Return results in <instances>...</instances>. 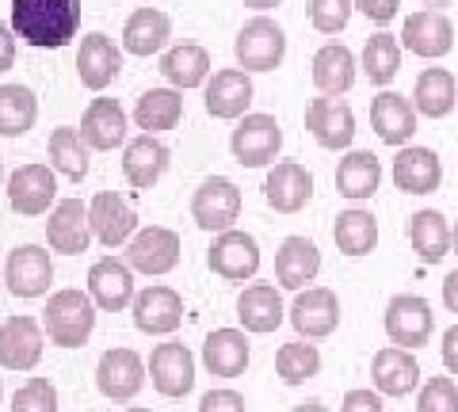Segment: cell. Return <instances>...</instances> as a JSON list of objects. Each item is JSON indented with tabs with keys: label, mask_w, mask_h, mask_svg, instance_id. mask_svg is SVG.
Masks as SVG:
<instances>
[{
	"label": "cell",
	"mask_w": 458,
	"mask_h": 412,
	"mask_svg": "<svg viewBox=\"0 0 458 412\" xmlns=\"http://www.w3.org/2000/svg\"><path fill=\"white\" fill-rule=\"evenodd\" d=\"M12 31L35 50H62L81 31V0H12Z\"/></svg>",
	"instance_id": "1"
},
{
	"label": "cell",
	"mask_w": 458,
	"mask_h": 412,
	"mask_svg": "<svg viewBox=\"0 0 458 412\" xmlns=\"http://www.w3.org/2000/svg\"><path fill=\"white\" fill-rule=\"evenodd\" d=\"M42 329L57 348H84L96 329V302L84 290H62L54 294L42 309Z\"/></svg>",
	"instance_id": "2"
},
{
	"label": "cell",
	"mask_w": 458,
	"mask_h": 412,
	"mask_svg": "<svg viewBox=\"0 0 458 412\" xmlns=\"http://www.w3.org/2000/svg\"><path fill=\"white\" fill-rule=\"evenodd\" d=\"M233 54H237V65L249 69V73H271L279 69L283 54H286V35L276 20H267L264 12L256 20H249L245 27L237 31L233 42Z\"/></svg>",
	"instance_id": "3"
},
{
	"label": "cell",
	"mask_w": 458,
	"mask_h": 412,
	"mask_svg": "<svg viewBox=\"0 0 458 412\" xmlns=\"http://www.w3.org/2000/svg\"><path fill=\"white\" fill-rule=\"evenodd\" d=\"M191 218L199 230H207V233L233 230V222L241 218V188L225 176L203 180L199 191L191 195Z\"/></svg>",
	"instance_id": "4"
},
{
	"label": "cell",
	"mask_w": 458,
	"mask_h": 412,
	"mask_svg": "<svg viewBox=\"0 0 458 412\" xmlns=\"http://www.w3.org/2000/svg\"><path fill=\"white\" fill-rule=\"evenodd\" d=\"M229 149H233L237 164L245 168H264L276 161V153L283 149V130L276 115H245L237 122L233 138H229Z\"/></svg>",
	"instance_id": "5"
},
{
	"label": "cell",
	"mask_w": 458,
	"mask_h": 412,
	"mask_svg": "<svg viewBox=\"0 0 458 412\" xmlns=\"http://www.w3.org/2000/svg\"><path fill=\"white\" fill-rule=\"evenodd\" d=\"M436 329V314L420 294H397L386 306V336L401 348H420Z\"/></svg>",
	"instance_id": "6"
},
{
	"label": "cell",
	"mask_w": 458,
	"mask_h": 412,
	"mask_svg": "<svg viewBox=\"0 0 458 412\" xmlns=\"http://www.w3.org/2000/svg\"><path fill=\"white\" fill-rule=\"evenodd\" d=\"M96 386L107 401H131L146 386V363L131 348H111L96 366Z\"/></svg>",
	"instance_id": "7"
},
{
	"label": "cell",
	"mask_w": 458,
	"mask_h": 412,
	"mask_svg": "<svg viewBox=\"0 0 458 412\" xmlns=\"http://www.w3.org/2000/svg\"><path fill=\"white\" fill-rule=\"evenodd\" d=\"M210 272L222 275L229 282H245L260 272V245H256L252 233L241 230H225L214 237L210 245Z\"/></svg>",
	"instance_id": "8"
},
{
	"label": "cell",
	"mask_w": 458,
	"mask_h": 412,
	"mask_svg": "<svg viewBox=\"0 0 458 412\" xmlns=\"http://www.w3.org/2000/svg\"><path fill=\"white\" fill-rule=\"evenodd\" d=\"M291 314V324L298 336L306 340H321V336H333L336 324H340V298L336 290L328 287H310V290H298L294 306L286 309Z\"/></svg>",
	"instance_id": "9"
},
{
	"label": "cell",
	"mask_w": 458,
	"mask_h": 412,
	"mask_svg": "<svg viewBox=\"0 0 458 412\" xmlns=\"http://www.w3.org/2000/svg\"><path fill=\"white\" fill-rule=\"evenodd\" d=\"M4 282L16 298H38L50 290L54 282V264H50V252L38 248V245H20L8 252V264H4Z\"/></svg>",
	"instance_id": "10"
},
{
	"label": "cell",
	"mask_w": 458,
	"mask_h": 412,
	"mask_svg": "<svg viewBox=\"0 0 458 412\" xmlns=\"http://www.w3.org/2000/svg\"><path fill=\"white\" fill-rule=\"evenodd\" d=\"M126 264L141 275H168L180 264V237L165 225H149L126 245Z\"/></svg>",
	"instance_id": "11"
},
{
	"label": "cell",
	"mask_w": 458,
	"mask_h": 412,
	"mask_svg": "<svg viewBox=\"0 0 458 412\" xmlns=\"http://www.w3.org/2000/svg\"><path fill=\"white\" fill-rule=\"evenodd\" d=\"M306 130L318 138V146H325V149H348L355 138V115L344 99L321 96L306 107Z\"/></svg>",
	"instance_id": "12"
},
{
	"label": "cell",
	"mask_w": 458,
	"mask_h": 412,
	"mask_svg": "<svg viewBox=\"0 0 458 412\" xmlns=\"http://www.w3.org/2000/svg\"><path fill=\"white\" fill-rule=\"evenodd\" d=\"M54 195H57V180L54 168L47 164H23L8 180V203L23 218H38L42 210H50Z\"/></svg>",
	"instance_id": "13"
},
{
	"label": "cell",
	"mask_w": 458,
	"mask_h": 412,
	"mask_svg": "<svg viewBox=\"0 0 458 412\" xmlns=\"http://www.w3.org/2000/svg\"><path fill=\"white\" fill-rule=\"evenodd\" d=\"M77 130H81V138H84V146L96 149V153L119 149L123 138H126V111H123L119 99L99 96V99H92V104L84 107Z\"/></svg>",
	"instance_id": "14"
},
{
	"label": "cell",
	"mask_w": 458,
	"mask_h": 412,
	"mask_svg": "<svg viewBox=\"0 0 458 412\" xmlns=\"http://www.w3.org/2000/svg\"><path fill=\"white\" fill-rule=\"evenodd\" d=\"M168 161H172V153H168V146L161 138L138 134L134 141H126V149H123V176H126L131 188L149 191L153 183L168 172Z\"/></svg>",
	"instance_id": "15"
},
{
	"label": "cell",
	"mask_w": 458,
	"mask_h": 412,
	"mask_svg": "<svg viewBox=\"0 0 458 412\" xmlns=\"http://www.w3.org/2000/svg\"><path fill=\"white\" fill-rule=\"evenodd\" d=\"M89 294L107 314H119V309L134 306V267L114 260V256H104L89 272Z\"/></svg>",
	"instance_id": "16"
},
{
	"label": "cell",
	"mask_w": 458,
	"mask_h": 412,
	"mask_svg": "<svg viewBox=\"0 0 458 412\" xmlns=\"http://www.w3.org/2000/svg\"><path fill=\"white\" fill-rule=\"evenodd\" d=\"M89 222H92L96 240H99V245H107V248H119L123 240H131L134 230H138L134 206L123 203L119 191H99V195H92Z\"/></svg>",
	"instance_id": "17"
},
{
	"label": "cell",
	"mask_w": 458,
	"mask_h": 412,
	"mask_svg": "<svg viewBox=\"0 0 458 412\" xmlns=\"http://www.w3.org/2000/svg\"><path fill=\"white\" fill-rule=\"evenodd\" d=\"M401 42H405V50L420 54V58H443V54H451V46H454V27L443 12L424 8L405 20Z\"/></svg>",
	"instance_id": "18"
},
{
	"label": "cell",
	"mask_w": 458,
	"mask_h": 412,
	"mask_svg": "<svg viewBox=\"0 0 458 412\" xmlns=\"http://www.w3.org/2000/svg\"><path fill=\"white\" fill-rule=\"evenodd\" d=\"M92 237L96 233H92V222H89V206H84L81 198H62L47 222L50 248L62 252V256H77V252L89 248Z\"/></svg>",
	"instance_id": "19"
},
{
	"label": "cell",
	"mask_w": 458,
	"mask_h": 412,
	"mask_svg": "<svg viewBox=\"0 0 458 412\" xmlns=\"http://www.w3.org/2000/svg\"><path fill=\"white\" fill-rule=\"evenodd\" d=\"M264 198H267V206L279 210V214H298V210L313 198V176L306 172V164L279 161L264 180Z\"/></svg>",
	"instance_id": "20"
},
{
	"label": "cell",
	"mask_w": 458,
	"mask_h": 412,
	"mask_svg": "<svg viewBox=\"0 0 458 412\" xmlns=\"http://www.w3.org/2000/svg\"><path fill=\"white\" fill-rule=\"evenodd\" d=\"M183 321V298L172 287H149L134 298V324L146 336H168Z\"/></svg>",
	"instance_id": "21"
},
{
	"label": "cell",
	"mask_w": 458,
	"mask_h": 412,
	"mask_svg": "<svg viewBox=\"0 0 458 412\" xmlns=\"http://www.w3.org/2000/svg\"><path fill=\"white\" fill-rule=\"evenodd\" d=\"M149 374H153L157 393L183 397L195 386V355L183 344H157L149 355Z\"/></svg>",
	"instance_id": "22"
},
{
	"label": "cell",
	"mask_w": 458,
	"mask_h": 412,
	"mask_svg": "<svg viewBox=\"0 0 458 412\" xmlns=\"http://www.w3.org/2000/svg\"><path fill=\"white\" fill-rule=\"evenodd\" d=\"M252 77L249 69H218L214 80H207V111L214 119H241L252 104Z\"/></svg>",
	"instance_id": "23"
},
{
	"label": "cell",
	"mask_w": 458,
	"mask_h": 412,
	"mask_svg": "<svg viewBox=\"0 0 458 412\" xmlns=\"http://www.w3.org/2000/svg\"><path fill=\"white\" fill-rule=\"evenodd\" d=\"M42 359V329L31 317H8L0 324V366L4 371H31Z\"/></svg>",
	"instance_id": "24"
},
{
	"label": "cell",
	"mask_w": 458,
	"mask_h": 412,
	"mask_svg": "<svg viewBox=\"0 0 458 412\" xmlns=\"http://www.w3.org/2000/svg\"><path fill=\"white\" fill-rule=\"evenodd\" d=\"M394 183H397V191H405V195H432V191H439L443 164L436 157V149H428V146L401 149L397 161H394Z\"/></svg>",
	"instance_id": "25"
},
{
	"label": "cell",
	"mask_w": 458,
	"mask_h": 412,
	"mask_svg": "<svg viewBox=\"0 0 458 412\" xmlns=\"http://www.w3.org/2000/svg\"><path fill=\"white\" fill-rule=\"evenodd\" d=\"M370 126L386 146H405L417 134V104H409L401 92H378L370 104Z\"/></svg>",
	"instance_id": "26"
},
{
	"label": "cell",
	"mask_w": 458,
	"mask_h": 412,
	"mask_svg": "<svg viewBox=\"0 0 458 412\" xmlns=\"http://www.w3.org/2000/svg\"><path fill=\"white\" fill-rule=\"evenodd\" d=\"M123 69V50L114 46V38L107 35H89L81 42L77 50V73H81V84L92 92H104L107 84L119 77Z\"/></svg>",
	"instance_id": "27"
},
{
	"label": "cell",
	"mask_w": 458,
	"mask_h": 412,
	"mask_svg": "<svg viewBox=\"0 0 458 412\" xmlns=\"http://www.w3.org/2000/svg\"><path fill=\"white\" fill-rule=\"evenodd\" d=\"M370 378H375V390L378 393H390V397H405L420 386V366L412 359L409 348H382L370 363Z\"/></svg>",
	"instance_id": "28"
},
{
	"label": "cell",
	"mask_w": 458,
	"mask_h": 412,
	"mask_svg": "<svg viewBox=\"0 0 458 412\" xmlns=\"http://www.w3.org/2000/svg\"><path fill=\"white\" fill-rule=\"evenodd\" d=\"M321 272V252L306 237H286L276 252V282L286 290H302Z\"/></svg>",
	"instance_id": "29"
},
{
	"label": "cell",
	"mask_w": 458,
	"mask_h": 412,
	"mask_svg": "<svg viewBox=\"0 0 458 412\" xmlns=\"http://www.w3.org/2000/svg\"><path fill=\"white\" fill-rule=\"evenodd\" d=\"M237 317L245 324V332H260V336L276 332L286 317L279 290L271 287V282H252V287H245L237 298Z\"/></svg>",
	"instance_id": "30"
},
{
	"label": "cell",
	"mask_w": 458,
	"mask_h": 412,
	"mask_svg": "<svg viewBox=\"0 0 458 412\" xmlns=\"http://www.w3.org/2000/svg\"><path fill=\"white\" fill-rule=\"evenodd\" d=\"M203 363H207V371L218 378H241L249 366V336L237 329L210 332L203 344Z\"/></svg>",
	"instance_id": "31"
},
{
	"label": "cell",
	"mask_w": 458,
	"mask_h": 412,
	"mask_svg": "<svg viewBox=\"0 0 458 412\" xmlns=\"http://www.w3.org/2000/svg\"><path fill=\"white\" fill-rule=\"evenodd\" d=\"M168 35H172V23H168L165 12L138 8L123 27V50L134 54V58H149V54H157L165 46Z\"/></svg>",
	"instance_id": "32"
},
{
	"label": "cell",
	"mask_w": 458,
	"mask_h": 412,
	"mask_svg": "<svg viewBox=\"0 0 458 412\" xmlns=\"http://www.w3.org/2000/svg\"><path fill=\"white\" fill-rule=\"evenodd\" d=\"M409 240H412V252H417L424 264H439L454 245V230L439 210H417L409 222Z\"/></svg>",
	"instance_id": "33"
},
{
	"label": "cell",
	"mask_w": 458,
	"mask_h": 412,
	"mask_svg": "<svg viewBox=\"0 0 458 412\" xmlns=\"http://www.w3.org/2000/svg\"><path fill=\"white\" fill-rule=\"evenodd\" d=\"M313 84L325 96H340L355 84V54L344 42H328L313 54Z\"/></svg>",
	"instance_id": "34"
},
{
	"label": "cell",
	"mask_w": 458,
	"mask_h": 412,
	"mask_svg": "<svg viewBox=\"0 0 458 412\" xmlns=\"http://www.w3.org/2000/svg\"><path fill=\"white\" fill-rule=\"evenodd\" d=\"M382 183V164L375 153L367 149H352L348 157L336 164V191L344 198H370Z\"/></svg>",
	"instance_id": "35"
},
{
	"label": "cell",
	"mask_w": 458,
	"mask_h": 412,
	"mask_svg": "<svg viewBox=\"0 0 458 412\" xmlns=\"http://www.w3.org/2000/svg\"><path fill=\"white\" fill-rule=\"evenodd\" d=\"M161 73H165L172 84H176V88H199V84H207L210 54L199 46V42H180V46L165 50Z\"/></svg>",
	"instance_id": "36"
},
{
	"label": "cell",
	"mask_w": 458,
	"mask_h": 412,
	"mask_svg": "<svg viewBox=\"0 0 458 412\" xmlns=\"http://www.w3.org/2000/svg\"><path fill=\"white\" fill-rule=\"evenodd\" d=\"M333 240L344 256H367L375 252L378 245V222L370 210H344L336 214V225H333Z\"/></svg>",
	"instance_id": "37"
},
{
	"label": "cell",
	"mask_w": 458,
	"mask_h": 412,
	"mask_svg": "<svg viewBox=\"0 0 458 412\" xmlns=\"http://www.w3.org/2000/svg\"><path fill=\"white\" fill-rule=\"evenodd\" d=\"M412 99H417V111L428 119H443L454 111L458 99V84L447 69H424L417 77V88H412Z\"/></svg>",
	"instance_id": "38"
},
{
	"label": "cell",
	"mask_w": 458,
	"mask_h": 412,
	"mask_svg": "<svg viewBox=\"0 0 458 412\" xmlns=\"http://www.w3.org/2000/svg\"><path fill=\"white\" fill-rule=\"evenodd\" d=\"M180 119H183V96L176 88H149L134 107V122L146 134L172 130Z\"/></svg>",
	"instance_id": "39"
},
{
	"label": "cell",
	"mask_w": 458,
	"mask_h": 412,
	"mask_svg": "<svg viewBox=\"0 0 458 412\" xmlns=\"http://www.w3.org/2000/svg\"><path fill=\"white\" fill-rule=\"evenodd\" d=\"M38 119V99L23 84H0V134L20 138Z\"/></svg>",
	"instance_id": "40"
},
{
	"label": "cell",
	"mask_w": 458,
	"mask_h": 412,
	"mask_svg": "<svg viewBox=\"0 0 458 412\" xmlns=\"http://www.w3.org/2000/svg\"><path fill=\"white\" fill-rule=\"evenodd\" d=\"M47 153H50L54 172H62L65 180L89 176V146H84L81 130H73V126H57L47 141Z\"/></svg>",
	"instance_id": "41"
},
{
	"label": "cell",
	"mask_w": 458,
	"mask_h": 412,
	"mask_svg": "<svg viewBox=\"0 0 458 412\" xmlns=\"http://www.w3.org/2000/svg\"><path fill=\"white\" fill-rule=\"evenodd\" d=\"M363 69H367V80L390 84V80L401 73V46H397V35H390V31L370 35L367 46H363Z\"/></svg>",
	"instance_id": "42"
},
{
	"label": "cell",
	"mask_w": 458,
	"mask_h": 412,
	"mask_svg": "<svg viewBox=\"0 0 458 412\" xmlns=\"http://www.w3.org/2000/svg\"><path fill=\"white\" fill-rule=\"evenodd\" d=\"M318 371H321V351L313 344L294 340V344H283L276 351V374L286 382V386H302V382H310Z\"/></svg>",
	"instance_id": "43"
},
{
	"label": "cell",
	"mask_w": 458,
	"mask_h": 412,
	"mask_svg": "<svg viewBox=\"0 0 458 412\" xmlns=\"http://www.w3.org/2000/svg\"><path fill=\"white\" fill-rule=\"evenodd\" d=\"M355 0H310V23L321 35H340L352 20Z\"/></svg>",
	"instance_id": "44"
},
{
	"label": "cell",
	"mask_w": 458,
	"mask_h": 412,
	"mask_svg": "<svg viewBox=\"0 0 458 412\" xmlns=\"http://www.w3.org/2000/svg\"><path fill=\"white\" fill-rule=\"evenodd\" d=\"M12 412H57V390L50 378H31L23 382L12 397Z\"/></svg>",
	"instance_id": "45"
},
{
	"label": "cell",
	"mask_w": 458,
	"mask_h": 412,
	"mask_svg": "<svg viewBox=\"0 0 458 412\" xmlns=\"http://www.w3.org/2000/svg\"><path fill=\"white\" fill-rule=\"evenodd\" d=\"M417 412H458V386L451 378H428V386L417 393Z\"/></svg>",
	"instance_id": "46"
},
{
	"label": "cell",
	"mask_w": 458,
	"mask_h": 412,
	"mask_svg": "<svg viewBox=\"0 0 458 412\" xmlns=\"http://www.w3.org/2000/svg\"><path fill=\"white\" fill-rule=\"evenodd\" d=\"M199 412H245V397L237 390H210L199 401Z\"/></svg>",
	"instance_id": "47"
},
{
	"label": "cell",
	"mask_w": 458,
	"mask_h": 412,
	"mask_svg": "<svg viewBox=\"0 0 458 412\" xmlns=\"http://www.w3.org/2000/svg\"><path fill=\"white\" fill-rule=\"evenodd\" d=\"M340 412H382V397L370 393V390H348Z\"/></svg>",
	"instance_id": "48"
},
{
	"label": "cell",
	"mask_w": 458,
	"mask_h": 412,
	"mask_svg": "<svg viewBox=\"0 0 458 412\" xmlns=\"http://www.w3.org/2000/svg\"><path fill=\"white\" fill-rule=\"evenodd\" d=\"M355 8H360L367 20H375V23H390L397 16L401 0H355Z\"/></svg>",
	"instance_id": "49"
},
{
	"label": "cell",
	"mask_w": 458,
	"mask_h": 412,
	"mask_svg": "<svg viewBox=\"0 0 458 412\" xmlns=\"http://www.w3.org/2000/svg\"><path fill=\"white\" fill-rule=\"evenodd\" d=\"M16 65V31L8 23H0V73Z\"/></svg>",
	"instance_id": "50"
},
{
	"label": "cell",
	"mask_w": 458,
	"mask_h": 412,
	"mask_svg": "<svg viewBox=\"0 0 458 412\" xmlns=\"http://www.w3.org/2000/svg\"><path fill=\"white\" fill-rule=\"evenodd\" d=\"M443 366H447L451 374H458V324L443 332Z\"/></svg>",
	"instance_id": "51"
},
{
	"label": "cell",
	"mask_w": 458,
	"mask_h": 412,
	"mask_svg": "<svg viewBox=\"0 0 458 412\" xmlns=\"http://www.w3.org/2000/svg\"><path fill=\"white\" fill-rule=\"evenodd\" d=\"M443 306H447L451 314H458V272L443 279Z\"/></svg>",
	"instance_id": "52"
},
{
	"label": "cell",
	"mask_w": 458,
	"mask_h": 412,
	"mask_svg": "<svg viewBox=\"0 0 458 412\" xmlns=\"http://www.w3.org/2000/svg\"><path fill=\"white\" fill-rule=\"evenodd\" d=\"M279 4H283V0H245V8H256V12H271Z\"/></svg>",
	"instance_id": "53"
},
{
	"label": "cell",
	"mask_w": 458,
	"mask_h": 412,
	"mask_svg": "<svg viewBox=\"0 0 458 412\" xmlns=\"http://www.w3.org/2000/svg\"><path fill=\"white\" fill-rule=\"evenodd\" d=\"M291 412H328V408H325L321 401H306V405H294Z\"/></svg>",
	"instance_id": "54"
},
{
	"label": "cell",
	"mask_w": 458,
	"mask_h": 412,
	"mask_svg": "<svg viewBox=\"0 0 458 412\" xmlns=\"http://www.w3.org/2000/svg\"><path fill=\"white\" fill-rule=\"evenodd\" d=\"M428 8H447V4H454V0H424Z\"/></svg>",
	"instance_id": "55"
},
{
	"label": "cell",
	"mask_w": 458,
	"mask_h": 412,
	"mask_svg": "<svg viewBox=\"0 0 458 412\" xmlns=\"http://www.w3.org/2000/svg\"><path fill=\"white\" fill-rule=\"evenodd\" d=\"M454 252H458V225H454Z\"/></svg>",
	"instance_id": "56"
},
{
	"label": "cell",
	"mask_w": 458,
	"mask_h": 412,
	"mask_svg": "<svg viewBox=\"0 0 458 412\" xmlns=\"http://www.w3.org/2000/svg\"><path fill=\"white\" fill-rule=\"evenodd\" d=\"M0 180H4V161H0Z\"/></svg>",
	"instance_id": "57"
},
{
	"label": "cell",
	"mask_w": 458,
	"mask_h": 412,
	"mask_svg": "<svg viewBox=\"0 0 458 412\" xmlns=\"http://www.w3.org/2000/svg\"><path fill=\"white\" fill-rule=\"evenodd\" d=\"M126 412H149V408H126Z\"/></svg>",
	"instance_id": "58"
},
{
	"label": "cell",
	"mask_w": 458,
	"mask_h": 412,
	"mask_svg": "<svg viewBox=\"0 0 458 412\" xmlns=\"http://www.w3.org/2000/svg\"><path fill=\"white\" fill-rule=\"evenodd\" d=\"M0 397H4V386H0Z\"/></svg>",
	"instance_id": "59"
}]
</instances>
